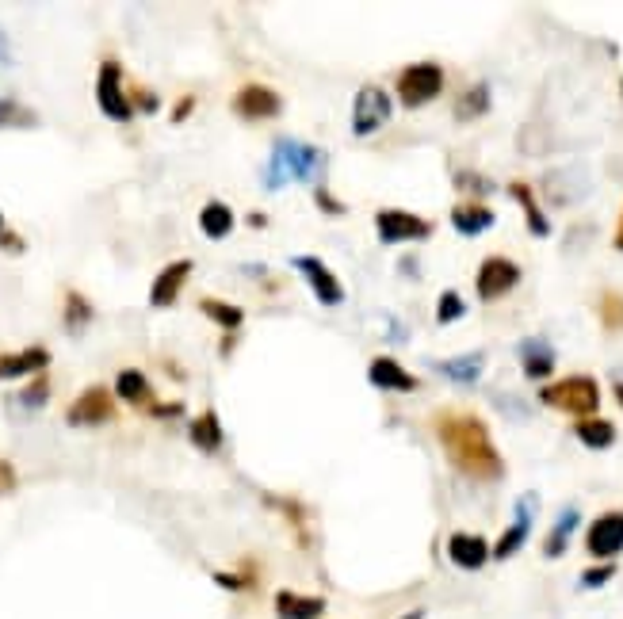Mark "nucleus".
<instances>
[{
    "label": "nucleus",
    "instance_id": "nucleus-1",
    "mask_svg": "<svg viewBox=\"0 0 623 619\" xmlns=\"http://www.w3.org/2000/svg\"><path fill=\"white\" fill-rule=\"evenodd\" d=\"M432 432H436L448 463L459 474H467L474 482H497L505 474V459H501L494 436H490V428L478 413L452 406L436 409L432 413Z\"/></svg>",
    "mask_w": 623,
    "mask_h": 619
},
{
    "label": "nucleus",
    "instance_id": "nucleus-2",
    "mask_svg": "<svg viewBox=\"0 0 623 619\" xmlns=\"http://www.w3.org/2000/svg\"><path fill=\"white\" fill-rule=\"evenodd\" d=\"M325 169V153L295 142V138H276L272 157H268V172H264V188L280 192L287 180H310L314 172Z\"/></svg>",
    "mask_w": 623,
    "mask_h": 619
},
{
    "label": "nucleus",
    "instance_id": "nucleus-3",
    "mask_svg": "<svg viewBox=\"0 0 623 619\" xmlns=\"http://www.w3.org/2000/svg\"><path fill=\"white\" fill-rule=\"evenodd\" d=\"M539 402L585 421V417H597L601 409V383L593 375H566V379L539 386Z\"/></svg>",
    "mask_w": 623,
    "mask_h": 619
},
{
    "label": "nucleus",
    "instance_id": "nucleus-4",
    "mask_svg": "<svg viewBox=\"0 0 623 619\" xmlns=\"http://www.w3.org/2000/svg\"><path fill=\"white\" fill-rule=\"evenodd\" d=\"M444 85H448V77H444V69H440L436 62L406 65V69L398 73V81H394V88H398V100H402L406 111H417V107L432 104V100L444 92Z\"/></svg>",
    "mask_w": 623,
    "mask_h": 619
},
{
    "label": "nucleus",
    "instance_id": "nucleus-5",
    "mask_svg": "<svg viewBox=\"0 0 623 619\" xmlns=\"http://www.w3.org/2000/svg\"><path fill=\"white\" fill-rule=\"evenodd\" d=\"M394 115V100L387 96V88L364 85L352 100V134L356 138H371L390 123Z\"/></svg>",
    "mask_w": 623,
    "mask_h": 619
},
{
    "label": "nucleus",
    "instance_id": "nucleus-6",
    "mask_svg": "<svg viewBox=\"0 0 623 619\" xmlns=\"http://www.w3.org/2000/svg\"><path fill=\"white\" fill-rule=\"evenodd\" d=\"M96 104L115 123H127L130 115H134L127 88H123V65L115 62V58L100 62V73H96Z\"/></svg>",
    "mask_w": 623,
    "mask_h": 619
},
{
    "label": "nucleus",
    "instance_id": "nucleus-7",
    "mask_svg": "<svg viewBox=\"0 0 623 619\" xmlns=\"http://www.w3.org/2000/svg\"><path fill=\"white\" fill-rule=\"evenodd\" d=\"M516 283H520V264L509 257H501V253L486 257L482 264H478V272H474V291H478V299L482 302L505 299Z\"/></svg>",
    "mask_w": 623,
    "mask_h": 619
},
{
    "label": "nucleus",
    "instance_id": "nucleus-8",
    "mask_svg": "<svg viewBox=\"0 0 623 619\" xmlns=\"http://www.w3.org/2000/svg\"><path fill=\"white\" fill-rule=\"evenodd\" d=\"M375 230H379L383 245H402V241H429L436 226H432V218L390 207V211H375Z\"/></svg>",
    "mask_w": 623,
    "mask_h": 619
},
{
    "label": "nucleus",
    "instance_id": "nucleus-9",
    "mask_svg": "<svg viewBox=\"0 0 623 619\" xmlns=\"http://www.w3.org/2000/svg\"><path fill=\"white\" fill-rule=\"evenodd\" d=\"M585 551L597 562H616V555H623V509L601 513L585 528Z\"/></svg>",
    "mask_w": 623,
    "mask_h": 619
},
{
    "label": "nucleus",
    "instance_id": "nucleus-10",
    "mask_svg": "<svg viewBox=\"0 0 623 619\" xmlns=\"http://www.w3.org/2000/svg\"><path fill=\"white\" fill-rule=\"evenodd\" d=\"M115 417V398H111L108 386H88L81 390L69 409H65V421L73 428H92V425H108Z\"/></svg>",
    "mask_w": 623,
    "mask_h": 619
},
{
    "label": "nucleus",
    "instance_id": "nucleus-11",
    "mask_svg": "<svg viewBox=\"0 0 623 619\" xmlns=\"http://www.w3.org/2000/svg\"><path fill=\"white\" fill-rule=\"evenodd\" d=\"M291 264H295V272L306 276L310 291H314V299L322 302V306H341L344 302V283L333 276L329 268H325L322 257H314V253H299V257H291Z\"/></svg>",
    "mask_w": 623,
    "mask_h": 619
},
{
    "label": "nucleus",
    "instance_id": "nucleus-12",
    "mask_svg": "<svg viewBox=\"0 0 623 619\" xmlns=\"http://www.w3.org/2000/svg\"><path fill=\"white\" fill-rule=\"evenodd\" d=\"M234 115H241V119H249V123H260V119H276L283 111V96L276 92V88L268 85H257V81H249V85L237 88L234 96Z\"/></svg>",
    "mask_w": 623,
    "mask_h": 619
},
{
    "label": "nucleus",
    "instance_id": "nucleus-13",
    "mask_svg": "<svg viewBox=\"0 0 623 619\" xmlns=\"http://www.w3.org/2000/svg\"><path fill=\"white\" fill-rule=\"evenodd\" d=\"M536 505L539 497L536 493H524L520 501H516V520L501 532V539L494 543V558L497 562H505V558H513L524 543H528V535H532V516H536Z\"/></svg>",
    "mask_w": 623,
    "mask_h": 619
},
{
    "label": "nucleus",
    "instance_id": "nucleus-14",
    "mask_svg": "<svg viewBox=\"0 0 623 619\" xmlns=\"http://www.w3.org/2000/svg\"><path fill=\"white\" fill-rule=\"evenodd\" d=\"M367 383L375 386V390H387V394H413V390H421V379L413 371H406L394 356H375L371 367H367Z\"/></svg>",
    "mask_w": 623,
    "mask_h": 619
},
{
    "label": "nucleus",
    "instance_id": "nucleus-15",
    "mask_svg": "<svg viewBox=\"0 0 623 619\" xmlns=\"http://www.w3.org/2000/svg\"><path fill=\"white\" fill-rule=\"evenodd\" d=\"M448 558H452V566L474 574L494 558V547L486 543V535L478 532H452L448 535Z\"/></svg>",
    "mask_w": 623,
    "mask_h": 619
},
{
    "label": "nucleus",
    "instance_id": "nucleus-16",
    "mask_svg": "<svg viewBox=\"0 0 623 619\" xmlns=\"http://www.w3.org/2000/svg\"><path fill=\"white\" fill-rule=\"evenodd\" d=\"M188 279H192V260L188 257L165 264V268L157 272V279H153V287H150V306H157V310L172 306V302L180 299V291H184V283H188Z\"/></svg>",
    "mask_w": 623,
    "mask_h": 619
},
{
    "label": "nucleus",
    "instance_id": "nucleus-17",
    "mask_svg": "<svg viewBox=\"0 0 623 619\" xmlns=\"http://www.w3.org/2000/svg\"><path fill=\"white\" fill-rule=\"evenodd\" d=\"M46 367H50V352L43 344H31L23 352H4L0 356V383L23 379V375H46Z\"/></svg>",
    "mask_w": 623,
    "mask_h": 619
},
{
    "label": "nucleus",
    "instance_id": "nucleus-18",
    "mask_svg": "<svg viewBox=\"0 0 623 619\" xmlns=\"http://www.w3.org/2000/svg\"><path fill=\"white\" fill-rule=\"evenodd\" d=\"M520 371H524V379H532V383H547L551 379V371H555V348L543 341V337H528V341H520Z\"/></svg>",
    "mask_w": 623,
    "mask_h": 619
},
{
    "label": "nucleus",
    "instance_id": "nucleus-19",
    "mask_svg": "<svg viewBox=\"0 0 623 619\" xmlns=\"http://www.w3.org/2000/svg\"><path fill=\"white\" fill-rule=\"evenodd\" d=\"M272 608H276V619H322L329 600L314 597V593H295V589H280L272 597Z\"/></svg>",
    "mask_w": 623,
    "mask_h": 619
},
{
    "label": "nucleus",
    "instance_id": "nucleus-20",
    "mask_svg": "<svg viewBox=\"0 0 623 619\" xmlns=\"http://www.w3.org/2000/svg\"><path fill=\"white\" fill-rule=\"evenodd\" d=\"M494 222H497L494 207H486V203H478V199H467V203L452 207V226H455V234H463V237L486 234Z\"/></svg>",
    "mask_w": 623,
    "mask_h": 619
},
{
    "label": "nucleus",
    "instance_id": "nucleus-21",
    "mask_svg": "<svg viewBox=\"0 0 623 619\" xmlns=\"http://www.w3.org/2000/svg\"><path fill=\"white\" fill-rule=\"evenodd\" d=\"M115 394L134 409H153V386L146 371H138V367H123L115 375Z\"/></svg>",
    "mask_w": 623,
    "mask_h": 619
},
{
    "label": "nucleus",
    "instance_id": "nucleus-22",
    "mask_svg": "<svg viewBox=\"0 0 623 619\" xmlns=\"http://www.w3.org/2000/svg\"><path fill=\"white\" fill-rule=\"evenodd\" d=\"M509 195H513L516 203H520V211H524L528 234L532 237H551V222H547V214L539 211V199H536V192H532V184L513 180V184H509Z\"/></svg>",
    "mask_w": 623,
    "mask_h": 619
},
{
    "label": "nucleus",
    "instance_id": "nucleus-23",
    "mask_svg": "<svg viewBox=\"0 0 623 619\" xmlns=\"http://www.w3.org/2000/svg\"><path fill=\"white\" fill-rule=\"evenodd\" d=\"M581 524V513L570 505V509H562L559 520H555V528L547 532V539H543V555L547 558H562L566 555V547H570V535L578 532Z\"/></svg>",
    "mask_w": 623,
    "mask_h": 619
},
{
    "label": "nucleus",
    "instance_id": "nucleus-24",
    "mask_svg": "<svg viewBox=\"0 0 623 619\" xmlns=\"http://www.w3.org/2000/svg\"><path fill=\"white\" fill-rule=\"evenodd\" d=\"M574 436H578L589 451H608L616 444V425H612L608 417H585V421L574 425Z\"/></svg>",
    "mask_w": 623,
    "mask_h": 619
},
{
    "label": "nucleus",
    "instance_id": "nucleus-25",
    "mask_svg": "<svg viewBox=\"0 0 623 619\" xmlns=\"http://www.w3.org/2000/svg\"><path fill=\"white\" fill-rule=\"evenodd\" d=\"M188 436H192V444L199 451H218L222 448V440H226V432H222V421H218L215 409H203V413L192 421V428H188Z\"/></svg>",
    "mask_w": 623,
    "mask_h": 619
},
{
    "label": "nucleus",
    "instance_id": "nucleus-26",
    "mask_svg": "<svg viewBox=\"0 0 623 619\" xmlns=\"http://www.w3.org/2000/svg\"><path fill=\"white\" fill-rule=\"evenodd\" d=\"M482 367H486V356H482V352H467V356H455V360H440V363H436V371H440V375H448V379H452V383H459V386L478 383Z\"/></svg>",
    "mask_w": 623,
    "mask_h": 619
},
{
    "label": "nucleus",
    "instance_id": "nucleus-27",
    "mask_svg": "<svg viewBox=\"0 0 623 619\" xmlns=\"http://www.w3.org/2000/svg\"><path fill=\"white\" fill-rule=\"evenodd\" d=\"M199 230L211 237V241H222V237L234 234V211L226 207V203H203V211H199Z\"/></svg>",
    "mask_w": 623,
    "mask_h": 619
},
{
    "label": "nucleus",
    "instance_id": "nucleus-28",
    "mask_svg": "<svg viewBox=\"0 0 623 619\" xmlns=\"http://www.w3.org/2000/svg\"><path fill=\"white\" fill-rule=\"evenodd\" d=\"M486 111H490V85H486V81H478V85L459 92V100H455V119H459V123H474V119H482Z\"/></svg>",
    "mask_w": 623,
    "mask_h": 619
},
{
    "label": "nucleus",
    "instance_id": "nucleus-29",
    "mask_svg": "<svg viewBox=\"0 0 623 619\" xmlns=\"http://www.w3.org/2000/svg\"><path fill=\"white\" fill-rule=\"evenodd\" d=\"M199 314L211 318L218 329H226V333H237V329L245 325V310L234 306V302H222V299H199Z\"/></svg>",
    "mask_w": 623,
    "mask_h": 619
},
{
    "label": "nucleus",
    "instance_id": "nucleus-30",
    "mask_svg": "<svg viewBox=\"0 0 623 619\" xmlns=\"http://www.w3.org/2000/svg\"><path fill=\"white\" fill-rule=\"evenodd\" d=\"M597 318L608 333H623V295L620 291H601L597 299Z\"/></svg>",
    "mask_w": 623,
    "mask_h": 619
},
{
    "label": "nucleus",
    "instance_id": "nucleus-31",
    "mask_svg": "<svg viewBox=\"0 0 623 619\" xmlns=\"http://www.w3.org/2000/svg\"><path fill=\"white\" fill-rule=\"evenodd\" d=\"M8 127H39V115H35L31 107L0 96V130H8Z\"/></svg>",
    "mask_w": 623,
    "mask_h": 619
},
{
    "label": "nucleus",
    "instance_id": "nucleus-32",
    "mask_svg": "<svg viewBox=\"0 0 623 619\" xmlns=\"http://www.w3.org/2000/svg\"><path fill=\"white\" fill-rule=\"evenodd\" d=\"M62 318L69 329H85L88 321H92V302L81 295V291H65V310Z\"/></svg>",
    "mask_w": 623,
    "mask_h": 619
},
{
    "label": "nucleus",
    "instance_id": "nucleus-33",
    "mask_svg": "<svg viewBox=\"0 0 623 619\" xmlns=\"http://www.w3.org/2000/svg\"><path fill=\"white\" fill-rule=\"evenodd\" d=\"M467 314V302L459 299V291H440V299H436V325H452Z\"/></svg>",
    "mask_w": 623,
    "mask_h": 619
},
{
    "label": "nucleus",
    "instance_id": "nucleus-34",
    "mask_svg": "<svg viewBox=\"0 0 623 619\" xmlns=\"http://www.w3.org/2000/svg\"><path fill=\"white\" fill-rule=\"evenodd\" d=\"M272 505H280V513L291 520V528H295V535H299L302 547H310V532H306V509H302L299 501H287V497H268Z\"/></svg>",
    "mask_w": 623,
    "mask_h": 619
},
{
    "label": "nucleus",
    "instance_id": "nucleus-35",
    "mask_svg": "<svg viewBox=\"0 0 623 619\" xmlns=\"http://www.w3.org/2000/svg\"><path fill=\"white\" fill-rule=\"evenodd\" d=\"M46 402H50V379H46V375H35V383L20 394V406L23 409H43Z\"/></svg>",
    "mask_w": 623,
    "mask_h": 619
},
{
    "label": "nucleus",
    "instance_id": "nucleus-36",
    "mask_svg": "<svg viewBox=\"0 0 623 619\" xmlns=\"http://www.w3.org/2000/svg\"><path fill=\"white\" fill-rule=\"evenodd\" d=\"M616 577V562H597V566H589L585 574H581V589H601Z\"/></svg>",
    "mask_w": 623,
    "mask_h": 619
},
{
    "label": "nucleus",
    "instance_id": "nucleus-37",
    "mask_svg": "<svg viewBox=\"0 0 623 619\" xmlns=\"http://www.w3.org/2000/svg\"><path fill=\"white\" fill-rule=\"evenodd\" d=\"M215 585H222V589H234V593H241V589H253V585H257V570H249V566H245V574H222V570H218Z\"/></svg>",
    "mask_w": 623,
    "mask_h": 619
},
{
    "label": "nucleus",
    "instance_id": "nucleus-38",
    "mask_svg": "<svg viewBox=\"0 0 623 619\" xmlns=\"http://www.w3.org/2000/svg\"><path fill=\"white\" fill-rule=\"evenodd\" d=\"M314 199H318V211H322V214H333V218H341V214H348V207H344L341 199H337V195L329 192V188H322V184L314 188Z\"/></svg>",
    "mask_w": 623,
    "mask_h": 619
},
{
    "label": "nucleus",
    "instance_id": "nucleus-39",
    "mask_svg": "<svg viewBox=\"0 0 623 619\" xmlns=\"http://www.w3.org/2000/svg\"><path fill=\"white\" fill-rule=\"evenodd\" d=\"M16 486H20V474H16V467H12L8 459H0V497H8Z\"/></svg>",
    "mask_w": 623,
    "mask_h": 619
},
{
    "label": "nucleus",
    "instance_id": "nucleus-40",
    "mask_svg": "<svg viewBox=\"0 0 623 619\" xmlns=\"http://www.w3.org/2000/svg\"><path fill=\"white\" fill-rule=\"evenodd\" d=\"M130 107H134V111H138V107H142V111H146V115H150V111H157V96H153L150 88H134V92H130Z\"/></svg>",
    "mask_w": 623,
    "mask_h": 619
},
{
    "label": "nucleus",
    "instance_id": "nucleus-41",
    "mask_svg": "<svg viewBox=\"0 0 623 619\" xmlns=\"http://www.w3.org/2000/svg\"><path fill=\"white\" fill-rule=\"evenodd\" d=\"M455 184L459 188H471V192H490V180H482V176H471V172H455Z\"/></svg>",
    "mask_w": 623,
    "mask_h": 619
},
{
    "label": "nucleus",
    "instance_id": "nucleus-42",
    "mask_svg": "<svg viewBox=\"0 0 623 619\" xmlns=\"http://www.w3.org/2000/svg\"><path fill=\"white\" fill-rule=\"evenodd\" d=\"M184 413V402H153L150 417H157V421H169V417H180Z\"/></svg>",
    "mask_w": 623,
    "mask_h": 619
},
{
    "label": "nucleus",
    "instance_id": "nucleus-43",
    "mask_svg": "<svg viewBox=\"0 0 623 619\" xmlns=\"http://www.w3.org/2000/svg\"><path fill=\"white\" fill-rule=\"evenodd\" d=\"M192 111H195V96L188 92V96H180V100H176V107H172V123H184Z\"/></svg>",
    "mask_w": 623,
    "mask_h": 619
},
{
    "label": "nucleus",
    "instance_id": "nucleus-44",
    "mask_svg": "<svg viewBox=\"0 0 623 619\" xmlns=\"http://www.w3.org/2000/svg\"><path fill=\"white\" fill-rule=\"evenodd\" d=\"M0 249H4V253H23L27 245H23V237H16V234H8V230H4V234H0Z\"/></svg>",
    "mask_w": 623,
    "mask_h": 619
},
{
    "label": "nucleus",
    "instance_id": "nucleus-45",
    "mask_svg": "<svg viewBox=\"0 0 623 619\" xmlns=\"http://www.w3.org/2000/svg\"><path fill=\"white\" fill-rule=\"evenodd\" d=\"M612 249L623 253V211H620V222H616V234H612Z\"/></svg>",
    "mask_w": 623,
    "mask_h": 619
},
{
    "label": "nucleus",
    "instance_id": "nucleus-46",
    "mask_svg": "<svg viewBox=\"0 0 623 619\" xmlns=\"http://www.w3.org/2000/svg\"><path fill=\"white\" fill-rule=\"evenodd\" d=\"M249 226H253V230H260V226H268V214L253 211V214H249Z\"/></svg>",
    "mask_w": 623,
    "mask_h": 619
},
{
    "label": "nucleus",
    "instance_id": "nucleus-47",
    "mask_svg": "<svg viewBox=\"0 0 623 619\" xmlns=\"http://www.w3.org/2000/svg\"><path fill=\"white\" fill-rule=\"evenodd\" d=\"M612 390H616V398H620V406H623V383H620V379L612 383Z\"/></svg>",
    "mask_w": 623,
    "mask_h": 619
},
{
    "label": "nucleus",
    "instance_id": "nucleus-48",
    "mask_svg": "<svg viewBox=\"0 0 623 619\" xmlns=\"http://www.w3.org/2000/svg\"><path fill=\"white\" fill-rule=\"evenodd\" d=\"M402 619H425V612L417 608V612H406V616H402Z\"/></svg>",
    "mask_w": 623,
    "mask_h": 619
},
{
    "label": "nucleus",
    "instance_id": "nucleus-49",
    "mask_svg": "<svg viewBox=\"0 0 623 619\" xmlns=\"http://www.w3.org/2000/svg\"><path fill=\"white\" fill-rule=\"evenodd\" d=\"M0 234H4V214H0Z\"/></svg>",
    "mask_w": 623,
    "mask_h": 619
}]
</instances>
